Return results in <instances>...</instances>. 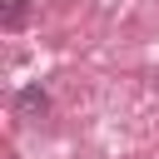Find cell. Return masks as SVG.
<instances>
[{"mask_svg": "<svg viewBox=\"0 0 159 159\" xmlns=\"http://www.w3.org/2000/svg\"><path fill=\"white\" fill-rule=\"evenodd\" d=\"M30 20V0H0V25L5 30H20Z\"/></svg>", "mask_w": 159, "mask_h": 159, "instance_id": "2", "label": "cell"}, {"mask_svg": "<svg viewBox=\"0 0 159 159\" xmlns=\"http://www.w3.org/2000/svg\"><path fill=\"white\" fill-rule=\"evenodd\" d=\"M15 114H20L25 124H40V119L50 114V94H45L40 84H25V89L15 94Z\"/></svg>", "mask_w": 159, "mask_h": 159, "instance_id": "1", "label": "cell"}, {"mask_svg": "<svg viewBox=\"0 0 159 159\" xmlns=\"http://www.w3.org/2000/svg\"><path fill=\"white\" fill-rule=\"evenodd\" d=\"M154 80H159V70H154Z\"/></svg>", "mask_w": 159, "mask_h": 159, "instance_id": "3", "label": "cell"}]
</instances>
